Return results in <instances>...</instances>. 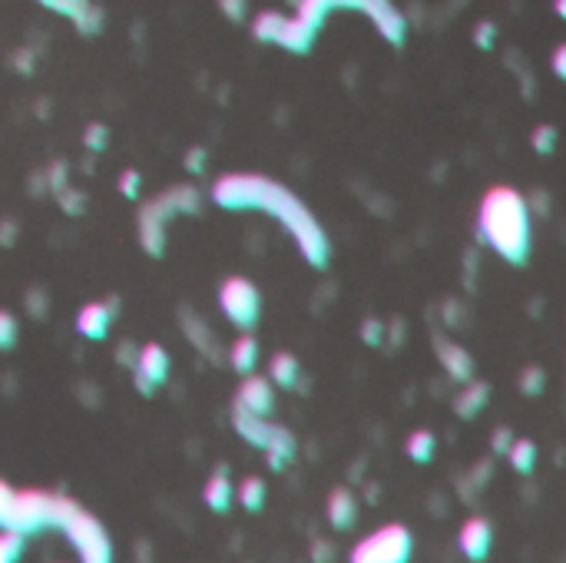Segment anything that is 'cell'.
Here are the masks:
<instances>
[{
    "instance_id": "obj_1",
    "label": "cell",
    "mask_w": 566,
    "mask_h": 563,
    "mask_svg": "<svg viewBox=\"0 0 566 563\" xmlns=\"http://www.w3.org/2000/svg\"><path fill=\"white\" fill-rule=\"evenodd\" d=\"M212 202L222 209H262L272 212L278 223L291 233V239L299 242L301 256L312 262L315 269L328 265L332 246H328V235L318 225L312 212L301 206V200L295 192H289L285 186H278L266 176H252V173H229V176L216 179L212 186Z\"/></svg>"
},
{
    "instance_id": "obj_2",
    "label": "cell",
    "mask_w": 566,
    "mask_h": 563,
    "mask_svg": "<svg viewBox=\"0 0 566 563\" xmlns=\"http://www.w3.org/2000/svg\"><path fill=\"white\" fill-rule=\"evenodd\" d=\"M477 233L504 262L527 265L533 246V216L530 206L517 189L494 186L484 192L477 212Z\"/></svg>"
},
{
    "instance_id": "obj_3",
    "label": "cell",
    "mask_w": 566,
    "mask_h": 563,
    "mask_svg": "<svg viewBox=\"0 0 566 563\" xmlns=\"http://www.w3.org/2000/svg\"><path fill=\"white\" fill-rule=\"evenodd\" d=\"M53 527L67 534L70 543L80 553V563H113V547H110L103 524L67 497L53 501Z\"/></svg>"
},
{
    "instance_id": "obj_4",
    "label": "cell",
    "mask_w": 566,
    "mask_h": 563,
    "mask_svg": "<svg viewBox=\"0 0 566 563\" xmlns=\"http://www.w3.org/2000/svg\"><path fill=\"white\" fill-rule=\"evenodd\" d=\"M414 534L405 524H384L351 547L348 563H411Z\"/></svg>"
},
{
    "instance_id": "obj_5",
    "label": "cell",
    "mask_w": 566,
    "mask_h": 563,
    "mask_svg": "<svg viewBox=\"0 0 566 563\" xmlns=\"http://www.w3.org/2000/svg\"><path fill=\"white\" fill-rule=\"evenodd\" d=\"M183 209L189 212L199 209L196 189L176 186L143 209V216H139V239H143V246H146L150 256H162V229H166V219H169L173 212H183Z\"/></svg>"
},
{
    "instance_id": "obj_6",
    "label": "cell",
    "mask_w": 566,
    "mask_h": 563,
    "mask_svg": "<svg viewBox=\"0 0 566 563\" xmlns=\"http://www.w3.org/2000/svg\"><path fill=\"white\" fill-rule=\"evenodd\" d=\"M53 501L57 497H50L44 491L13 494L11 510L0 520V530H13V534L27 537V534H37L44 527H53Z\"/></svg>"
},
{
    "instance_id": "obj_7",
    "label": "cell",
    "mask_w": 566,
    "mask_h": 563,
    "mask_svg": "<svg viewBox=\"0 0 566 563\" xmlns=\"http://www.w3.org/2000/svg\"><path fill=\"white\" fill-rule=\"evenodd\" d=\"M219 308L235 329L249 331L258 325V315H262V295H258V289H255L245 275H232V279L222 282Z\"/></svg>"
},
{
    "instance_id": "obj_8",
    "label": "cell",
    "mask_w": 566,
    "mask_h": 563,
    "mask_svg": "<svg viewBox=\"0 0 566 563\" xmlns=\"http://www.w3.org/2000/svg\"><path fill=\"white\" fill-rule=\"evenodd\" d=\"M358 11H365L371 17V24L378 27V34L391 44V47H401L407 37V17L394 4H384V0H361L355 4Z\"/></svg>"
},
{
    "instance_id": "obj_9",
    "label": "cell",
    "mask_w": 566,
    "mask_h": 563,
    "mask_svg": "<svg viewBox=\"0 0 566 563\" xmlns=\"http://www.w3.org/2000/svg\"><path fill=\"white\" fill-rule=\"evenodd\" d=\"M235 408L266 421L268 414L275 411V385H272L268 378L249 375L242 385H239V391H235Z\"/></svg>"
},
{
    "instance_id": "obj_10",
    "label": "cell",
    "mask_w": 566,
    "mask_h": 563,
    "mask_svg": "<svg viewBox=\"0 0 566 563\" xmlns=\"http://www.w3.org/2000/svg\"><path fill=\"white\" fill-rule=\"evenodd\" d=\"M166 378H169V352L160 341L143 345L136 358V388L143 395H152V388H160Z\"/></svg>"
},
{
    "instance_id": "obj_11",
    "label": "cell",
    "mask_w": 566,
    "mask_h": 563,
    "mask_svg": "<svg viewBox=\"0 0 566 563\" xmlns=\"http://www.w3.org/2000/svg\"><path fill=\"white\" fill-rule=\"evenodd\" d=\"M457 547L471 563H484L494 547V527L487 517H471L457 534Z\"/></svg>"
},
{
    "instance_id": "obj_12",
    "label": "cell",
    "mask_w": 566,
    "mask_h": 563,
    "mask_svg": "<svg viewBox=\"0 0 566 563\" xmlns=\"http://www.w3.org/2000/svg\"><path fill=\"white\" fill-rule=\"evenodd\" d=\"M434 345H438V358L444 364V371L454 381H461V385L474 381V358L463 345H457V341H434Z\"/></svg>"
},
{
    "instance_id": "obj_13",
    "label": "cell",
    "mask_w": 566,
    "mask_h": 563,
    "mask_svg": "<svg viewBox=\"0 0 566 563\" xmlns=\"http://www.w3.org/2000/svg\"><path fill=\"white\" fill-rule=\"evenodd\" d=\"M110 322H113V312L103 302H86L77 315V331L90 341H103L110 335Z\"/></svg>"
},
{
    "instance_id": "obj_14",
    "label": "cell",
    "mask_w": 566,
    "mask_h": 563,
    "mask_svg": "<svg viewBox=\"0 0 566 563\" xmlns=\"http://www.w3.org/2000/svg\"><path fill=\"white\" fill-rule=\"evenodd\" d=\"M358 520V501L348 487H335L328 494V524L335 530H351Z\"/></svg>"
},
{
    "instance_id": "obj_15",
    "label": "cell",
    "mask_w": 566,
    "mask_h": 563,
    "mask_svg": "<svg viewBox=\"0 0 566 563\" xmlns=\"http://www.w3.org/2000/svg\"><path fill=\"white\" fill-rule=\"evenodd\" d=\"M487 401H490V385L487 381H467L461 388V395L454 398V414L463 418V421H471L487 408Z\"/></svg>"
},
{
    "instance_id": "obj_16",
    "label": "cell",
    "mask_w": 566,
    "mask_h": 563,
    "mask_svg": "<svg viewBox=\"0 0 566 563\" xmlns=\"http://www.w3.org/2000/svg\"><path fill=\"white\" fill-rule=\"evenodd\" d=\"M232 497H235V487H232L229 481V470L219 468L206 481V487H202V501H206V507H212L216 514H226L232 507Z\"/></svg>"
},
{
    "instance_id": "obj_17",
    "label": "cell",
    "mask_w": 566,
    "mask_h": 563,
    "mask_svg": "<svg viewBox=\"0 0 566 563\" xmlns=\"http://www.w3.org/2000/svg\"><path fill=\"white\" fill-rule=\"evenodd\" d=\"M232 424H235V431L249 441V445L262 447L266 451L268 447V437H272V431H275V424L262 421V418H252V414H245V411H232Z\"/></svg>"
},
{
    "instance_id": "obj_18",
    "label": "cell",
    "mask_w": 566,
    "mask_h": 563,
    "mask_svg": "<svg viewBox=\"0 0 566 563\" xmlns=\"http://www.w3.org/2000/svg\"><path fill=\"white\" fill-rule=\"evenodd\" d=\"M299 378H301V368H299V358L291 352H275L272 355V362H268V381L278 388H299Z\"/></svg>"
},
{
    "instance_id": "obj_19",
    "label": "cell",
    "mask_w": 566,
    "mask_h": 563,
    "mask_svg": "<svg viewBox=\"0 0 566 563\" xmlns=\"http://www.w3.org/2000/svg\"><path fill=\"white\" fill-rule=\"evenodd\" d=\"M229 364L239 371V375H245V378L252 375L255 364H258V341H255L252 335H239L229 348Z\"/></svg>"
},
{
    "instance_id": "obj_20",
    "label": "cell",
    "mask_w": 566,
    "mask_h": 563,
    "mask_svg": "<svg viewBox=\"0 0 566 563\" xmlns=\"http://www.w3.org/2000/svg\"><path fill=\"white\" fill-rule=\"evenodd\" d=\"M315 44V30L305 27L299 17H289L285 27H282V37H278V47L291 50V53H308Z\"/></svg>"
},
{
    "instance_id": "obj_21",
    "label": "cell",
    "mask_w": 566,
    "mask_h": 563,
    "mask_svg": "<svg viewBox=\"0 0 566 563\" xmlns=\"http://www.w3.org/2000/svg\"><path fill=\"white\" fill-rule=\"evenodd\" d=\"M285 13H278V11H262V13H255V20H252V34L255 40H262V44H278V37H282V27H285Z\"/></svg>"
},
{
    "instance_id": "obj_22",
    "label": "cell",
    "mask_w": 566,
    "mask_h": 563,
    "mask_svg": "<svg viewBox=\"0 0 566 563\" xmlns=\"http://www.w3.org/2000/svg\"><path fill=\"white\" fill-rule=\"evenodd\" d=\"M507 461L517 474H533V468H537V445L530 437H517L507 451Z\"/></svg>"
},
{
    "instance_id": "obj_23",
    "label": "cell",
    "mask_w": 566,
    "mask_h": 563,
    "mask_svg": "<svg viewBox=\"0 0 566 563\" xmlns=\"http://www.w3.org/2000/svg\"><path fill=\"white\" fill-rule=\"evenodd\" d=\"M405 451H407V458L417 461V464H428L431 458H434V451H438V437L431 435V431H411L405 441Z\"/></svg>"
},
{
    "instance_id": "obj_24",
    "label": "cell",
    "mask_w": 566,
    "mask_h": 563,
    "mask_svg": "<svg viewBox=\"0 0 566 563\" xmlns=\"http://www.w3.org/2000/svg\"><path fill=\"white\" fill-rule=\"evenodd\" d=\"M239 504L245 510H262L266 507V481L262 477H245L239 484Z\"/></svg>"
},
{
    "instance_id": "obj_25",
    "label": "cell",
    "mask_w": 566,
    "mask_h": 563,
    "mask_svg": "<svg viewBox=\"0 0 566 563\" xmlns=\"http://www.w3.org/2000/svg\"><path fill=\"white\" fill-rule=\"evenodd\" d=\"M328 11H332V4H324V0H305V4H299V17L305 27H312L315 34H318V27L324 24V17H328Z\"/></svg>"
},
{
    "instance_id": "obj_26",
    "label": "cell",
    "mask_w": 566,
    "mask_h": 563,
    "mask_svg": "<svg viewBox=\"0 0 566 563\" xmlns=\"http://www.w3.org/2000/svg\"><path fill=\"white\" fill-rule=\"evenodd\" d=\"M521 391L527 395V398H537V395H544V388H546V371L540 368V364H527L521 371Z\"/></svg>"
},
{
    "instance_id": "obj_27",
    "label": "cell",
    "mask_w": 566,
    "mask_h": 563,
    "mask_svg": "<svg viewBox=\"0 0 566 563\" xmlns=\"http://www.w3.org/2000/svg\"><path fill=\"white\" fill-rule=\"evenodd\" d=\"M556 140H560V133H556L554 123H540V126L533 129V136H530L533 150H537V153H544V156L554 153V150H556Z\"/></svg>"
},
{
    "instance_id": "obj_28",
    "label": "cell",
    "mask_w": 566,
    "mask_h": 563,
    "mask_svg": "<svg viewBox=\"0 0 566 563\" xmlns=\"http://www.w3.org/2000/svg\"><path fill=\"white\" fill-rule=\"evenodd\" d=\"M23 553V537L13 530H0V563H17Z\"/></svg>"
},
{
    "instance_id": "obj_29",
    "label": "cell",
    "mask_w": 566,
    "mask_h": 563,
    "mask_svg": "<svg viewBox=\"0 0 566 563\" xmlns=\"http://www.w3.org/2000/svg\"><path fill=\"white\" fill-rule=\"evenodd\" d=\"M17 335H21V329H17V318H13L7 308H0V352L13 348V345H17Z\"/></svg>"
},
{
    "instance_id": "obj_30",
    "label": "cell",
    "mask_w": 566,
    "mask_h": 563,
    "mask_svg": "<svg viewBox=\"0 0 566 563\" xmlns=\"http://www.w3.org/2000/svg\"><path fill=\"white\" fill-rule=\"evenodd\" d=\"M384 339H388V325H384L381 318H365V322H361V341H365V345H374V348H378V345H384Z\"/></svg>"
},
{
    "instance_id": "obj_31",
    "label": "cell",
    "mask_w": 566,
    "mask_h": 563,
    "mask_svg": "<svg viewBox=\"0 0 566 563\" xmlns=\"http://www.w3.org/2000/svg\"><path fill=\"white\" fill-rule=\"evenodd\" d=\"M83 140H86V146H90L93 153H96V150H103L106 140H110V129H106L103 123H90V126H86V136H83Z\"/></svg>"
},
{
    "instance_id": "obj_32",
    "label": "cell",
    "mask_w": 566,
    "mask_h": 563,
    "mask_svg": "<svg viewBox=\"0 0 566 563\" xmlns=\"http://www.w3.org/2000/svg\"><path fill=\"white\" fill-rule=\"evenodd\" d=\"M494 40H497V27L490 24V20H480V24H477V30H474V44L480 50H490V47H494Z\"/></svg>"
},
{
    "instance_id": "obj_33",
    "label": "cell",
    "mask_w": 566,
    "mask_h": 563,
    "mask_svg": "<svg viewBox=\"0 0 566 563\" xmlns=\"http://www.w3.org/2000/svg\"><path fill=\"white\" fill-rule=\"evenodd\" d=\"M513 441H517V435H513L510 428H504V424H500V428H494V435H490V445H494V451H497V454H504V458H507V451H510V445H513Z\"/></svg>"
},
{
    "instance_id": "obj_34",
    "label": "cell",
    "mask_w": 566,
    "mask_h": 563,
    "mask_svg": "<svg viewBox=\"0 0 566 563\" xmlns=\"http://www.w3.org/2000/svg\"><path fill=\"white\" fill-rule=\"evenodd\" d=\"M119 192H123L127 200H136L139 196V173L136 169H127V173L119 176Z\"/></svg>"
},
{
    "instance_id": "obj_35",
    "label": "cell",
    "mask_w": 566,
    "mask_h": 563,
    "mask_svg": "<svg viewBox=\"0 0 566 563\" xmlns=\"http://www.w3.org/2000/svg\"><path fill=\"white\" fill-rule=\"evenodd\" d=\"M550 67H554V73L560 77V80H566V44H560V47L554 50V57H550Z\"/></svg>"
},
{
    "instance_id": "obj_36",
    "label": "cell",
    "mask_w": 566,
    "mask_h": 563,
    "mask_svg": "<svg viewBox=\"0 0 566 563\" xmlns=\"http://www.w3.org/2000/svg\"><path fill=\"white\" fill-rule=\"evenodd\" d=\"M202 163H206V150H202V146H196V150L185 153V166H189L193 173H202Z\"/></svg>"
},
{
    "instance_id": "obj_37",
    "label": "cell",
    "mask_w": 566,
    "mask_h": 563,
    "mask_svg": "<svg viewBox=\"0 0 566 563\" xmlns=\"http://www.w3.org/2000/svg\"><path fill=\"white\" fill-rule=\"evenodd\" d=\"M11 501H13V491L4 481H0V520L7 517V510H11Z\"/></svg>"
},
{
    "instance_id": "obj_38",
    "label": "cell",
    "mask_w": 566,
    "mask_h": 563,
    "mask_svg": "<svg viewBox=\"0 0 566 563\" xmlns=\"http://www.w3.org/2000/svg\"><path fill=\"white\" fill-rule=\"evenodd\" d=\"M63 169H67L63 163L50 166V186L57 189V192H63V189H67V186H63Z\"/></svg>"
},
{
    "instance_id": "obj_39",
    "label": "cell",
    "mask_w": 566,
    "mask_h": 563,
    "mask_svg": "<svg viewBox=\"0 0 566 563\" xmlns=\"http://www.w3.org/2000/svg\"><path fill=\"white\" fill-rule=\"evenodd\" d=\"M222 11H229L232 20H242V17H245V4H229V0H226V4H222Z\"/></svg>"
},
{
    "instance_id": "obj_40",
    "label": "cell",
    "mask_w": 566,
    "mask_h": 563,
    "mask_svg": "<svg viewBox=\"0 0 566 563\" xmlns=\"http://www.w3.org/2000/svg\"><path fill=\"white\" fill-rule=\"evenodd\" d=\"M27 302H34V306H30V312H34L37 318L44 315V295H40V292H30V295H27Z\"/></svg>"
},
{
    "instance_id": "obj_41",
    "label": "cell",
    "mask_w": 566,
    "mask_h": 563,
    "mask_svg": "<svg viewBox=\"0 0 566 563\" xmlns=\"http://www.w3.org/2000/svg\"><path fill=\"white\" fill-rule=\"evenodd\" d=\"M13 235H17V229H13V223H4V229H0V242H4V246H11V242H13Z\"/></svg>"
},
{
    "instance_id": "obj_42",
    "label": "cell",
    "mask_w": 566,
    "mask_h": 563,
    "mask_svg": "<svg viewBox=\"0 0 566 563\" xmlns=\"http://www.w3.org/2000/svg\"><path fill=\"white\" fill-rule=\"evenodd\" d=\"M30 63H34V57H30V53H17V70L21 73H30Z\"/></svg>"
},
{
    "instance_id": "obj_43",
    "label": "cell",
    "mask_w": 566,
    "mask_h": 563,
    "mask_svg": "<svg viewBox=\"0 0 566 563\" xmlns=\"http://www.w3.org/2000/svg\"><path fill=\"white\" fill-rule=\"evenodd\" d=\"M315 560L328 563V543H324V540H318V547H315Z\"/></svg>"
},
{
    "instance_id": "obj_44",
    "label": "cell",
    "mask_w": 566,
    "mask_h": 563,
    "mask_svg": "<svg viewBox=\"0 0 566 563\" xmlns=\"http://www.w3.org/2000/svg\"><path fill=\"white\" fill-rule=\"evenodd\" d=\"M554 7H556V13H560V17H563V20H566V0H556Z\"/></svg>"
}]
</instances>
